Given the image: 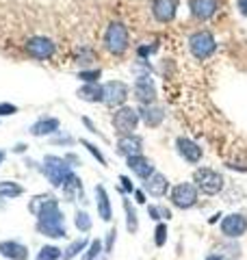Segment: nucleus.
Segmentation results:
<instances>
[{
    "mask_svg": "<svg viewBox=\"0 0 247 260\" xmlns=\"http://www.w3.org/2000/svg\"><path fill=\"white\" fill-rule=\"evenodd\" d=\"M206 260H226L221 254H210V256H206Z\"/></svg>",
    "mask_w": 247,
    "mask_h": 260,
    "instance_id": "nucleus-41",
    "label": "nucleus"
},
{
    "mask_svg": "<svg viewBox=\"0 0 247 260\" xmlns=\"http://www.w3.org/2000/svg\"><path fill=\"white\" fill-rule=\"evenodd\" d=\"M87 245H89V241H87L85 237H80V239H76V241H72L70 245L63 249V256H61V260H74V258L80 256L82 251L87 249Z\"/></svg>",
    "mask_w": 247,
    "mask_h": 260,
    "instance_id": "nucleus-25",
    "label": "nucleus"
},
{
    "mask_svg": "<svg viewBox=\"0 0 247 260\" xmlns=\"http://www.w3.org/2000/svg\"><path fill=\"white\" fill-rule=\"evenodd\" d=\"M143 191L152 198H165L169 191V180L167 176L161 174V172H154L147 180H143Z\"/></svg>",
    "mask_w": 247,
    "mask_h": 260,
    "instance_id": "nucleus-17",
    "label": "nucleus"
},
{
    "mask_svg": "<svg viewBox=\"0 0 247 260\" xmlns=\"http://www.w3.org/2000/svg\"><path fill=\"white\" fill-rule=\"evenodd\" d=\"M169 200L180 210H191L200 202V191H197V186L193 182H180L171 189Z\"/></svg>",
    "mask_w": 247,
    "mask_h": 260,
    "instance_id": "nucleus-7",
    "label": "nucleus"
},
{
    "mask_svg": "<svg viewBox=\"0 0 247 260\" xmlns=\"http://www.w3.org/2000/svg\"><path fill=\"white\" fill-rule=\"evenodd\" d=\"M28 210L37 217V232L46 239H65L68 230H65V217L61 213L59 200L54 195H37L28 204Z\"/></svg>",
    "mask_w": 247,
    "mask_h": 260,
    "instance_id": "nucleus-1",
    "label": "nucleus"
},
{
    "mask_svg": "<svg viewBox=\"0 0 247 260\" xmlns=\"http://www.w3.org/2000/svg\"><path fill=\"white\" fill-rule=\"evenodd\" d=\"M24 50H26V54L30 56V59H35V61H48V59H52V56H54L56 44L52 42L50 37L35 35V37H30L28 42H26Z\"/></svg>",
    "mask_w": 247,
    "mask_h": 260,
    "instance_id": "nucleus-8",
    "label": "nucleus"
},
{
    "mask_svg": "<svg viewBox=\"0 0 247 260\" xmlns=\"http://www.w3.org/2000/svg\"><path fill=\"white\" fill-rule=\"evenodd\" d=\"M96 206H98V217L109 223L113 219V206H111V198H109V191L104 189V184H96Z\"/></svg>",
    "mask_w": 247,
    "mask_h": 260,
    "instance_id": "nucleus-18",
    "label": "nucleus"
},
{
    "mask_svg": "<svg viewBox=\"0 0 247 260\" xmlns=\"http://www.w3.org/2000/svg\"><path fill=\"white\" fill-rule=\"evenodd\" d=\"M76 95L80 98L82 102H91V104H96V102H104V89H102L100 83L82 85L78 91H76Z\"/></svg>",
    "mask_w": 247,
    "mask_h": 260,
    "instance_id": "nucleus-23",
    "label": "nucleus"
},
{
    "mask_svg": "<svg viewBox=\"0 0 247 260\" xmlns=\"http://www.w3.org/2000/svg\"><path fill=\"white\" fill-rule=\"evenodd\" d=\"M133 93H135V100L141 104V107H145V104H156V85L150 78V74H143V76L135 78Z\"/></svg>",
    "mask_w": 247,
    "mask_h": 260,
    "instance_id": "nucleus-11",
    "label": "nucleus"
},
{
    "mask_svg": "<svg viewBox=\"0 0 247 260\" xmlns=\"http://www.w3.org/2000/svg\"><path fill=\"white\" fill-rule=\"evenodd\" d=\"M139 117L147 128H159L165 119V109L159 104H145V107L139 109Z\"/></svg>",
    "mask_w": 247,
    "mask_h": 260,
    "instance_id": "nucleus-19",
    "label": "nucleus"
},
{
    "mask_svg": "<svg viewBox=\"0 0 247 260\" xmlns=\"http://www.w3.org/2000/svg\"><path fill=\"white\" fill-rule=\"evenodd\" d=\"M119 182H121L123 195H133V193H135V184H133V180H130L128 176H119Z\"/></svg>",
    "mask_w": 247,
    "mask_h": 260,
    "instance_id": "nucleus-35",
    "label": "nucleus"
},
{
    "mask_svg": "<svg viewBox=\"0 0 247 260\" xmlns=\"http://www.w3.org/2000/svg\"><path fill=\"white\" fill-rule=\"evenodd\" d=\"M5 158H7V152H5V150H0V165L5 162Z\"/></svg>",
    "mask_w": 247,
    "mask_h": 260,
    "instance_id": "nucleus-42",
    "label": "nucleus"
},
{
    "mask_svg": "<svg viewBox=\"0 0 247 260\" xmlns=\"http://www.w3.org/2000/svg\"><path fill=\"white\" fill-rule=\"evenodd\" d=\"M0 256L7 260H28V247L20 241H0Z\"/></svg>",
    "mask_w": 247,
    "mask_h": 260,
    "instance_id": "nucleus-20",
    "label": "nucleus"
},
{
    "mask_svg": "<svg viewBox=\"0 0 247 260\" xmlns=\"http://www.w3.org/2000/svg\"><path fill=\"white\" fill-rule=\"evenodd\" d=\"M115 152L123 158H130V156H137V154H143V139L139 137L137 133L133 135H123L115 143Z\"/></svg>",
    "mask_w": 247,
    "mask_h": 260,
    "instance_id": "nucleus-13",
    "label": "nucleus"
},
{
    "mask_svg": "<svg viewBox=\"0 0 247 260\" xmlns=\"http://www.w3.org/2000/svg\"><path fill=\"white\" fill-rule=\"evenodd\" d=\"M102 254H104V243L100 239H94V241H89L87 249L82 251V260H98V256H102Z\"/></svg>",
    "mask_w": 247,
    "mask_h": 260,
    "instance_id": "nucleus-27",
    "label": "nucleus"
},
{
    "mask_svg": "<svg viewBox=\"0 0 247 260\" xmlns=\"http://www.w3.org/2000/svg\"><path fill=\"white\" fill-rule=\"evenodd\" d=\"M135 198H137L139 204H145V191H141V189H135Z\"/></svg>",
    "mask_w": 247,
    "mask_h": 260,
    "instance_id": "nucleus-39",
    "label": "nucleus"
},
{
    "mask_svg": "<svg viewBox=\"0 0 247 260\" xmlns=\"http://www.w3.org/2000/svg\"><path fill=\"white\" fill-rule=\"evenodd\" d=\"M178 0H152V18L159 24H169L176 20Z\"/></svg>",
    "mask_w": 247,
    "mask_h": 260,
    "instance_id": "nucleus-14",
    "label": "nucleus"
},
{
    "mask_svg": "<svg viewBox=\"0 0 247 260\" xmlns=\"http://www.w3.org/2000/svg\"><path fill=\"white\" fill-rule=\"evenodd\" d=\"M24 195V186L18 182H11V180H3L0 182V198L3 200H15Z\"/></svg>",
    "mask_w": 247,
    "mask_h": 260,
    "instance_id": "nucleus-26",
    "label": "nucleus"
},
{
    "mask_svg": "<svg viewBox=\"0 0 247 260\" xmlns=\"http://www.w3.org/2000/svg\"><path fill=\"white\" fill-rule=\"evenodd\" d=\"M100 76H102V70H100V68H94V70H80V72H78V80H82L85 85L100 83Z\"/></svg>",
    "mask_w": 247,
    "mask_h": 260,
    "instance_id": "nucleus-30",
    "label": "nucleus"
},
{
    "mask_svg": "<svg viewBox=\"0 0 247 260\" xmlns=\"http://www.w3.org/2000/svg\"><path fill=\"white\" fill-rule=\"evenodd\" d=\"M80 145H82V148H85L89 154H91V156L98 160V162H100V165L102 167H106V156H104V154H102V150L100 148H98V145L96 143H91V141H87V139H80Z\"/></svg>",
    "mask_w": 247,
    "mask_h": 260,
    "instance_id": "nucleus-31",
    "label": "nucleus"
},
{
    "mask_svg": "<svg viewBox=\"0 0 247 260\" xmlns=\"http://www.w3.org/2000/svg\"><path fill=\"white\" fill-rule=\"evenodd\" d=\"M61 130V121L56 117H39L35 124L30 126V135L33 137H50L56 135Z\"/></svg>",
    "mask_w": 247,
    "mask_h": 260,
    "instance_id": "nucleus-21",
    "label": "nucleus"
},
{
    "mask_svg": "<svg viewBox=\"0 0 247 260\" xmlns=\"http://www.w3.org/2000/svg\"><path fill=\"white\" fill-rule=\"evenodd\" d=\"M104 48L106 52H111L113 56H123L130 48V35H128V28L126 24L115 20L111 22L104 30Z\"/></svg>",
    "mask_w": 247,
    "mask_h": 260,
    "instance_id": "nucleus-3",
    "label": "nucleus"
},
{
    "mask_svg": "<svg viewBox=\"0 0 247 260\" xmlns=\"http://www.w3.org/2000/svg\"><path fill=\"white\" fill-rule=\"evenodd\" d=\"M161 215H163L165 221H169V219H171V210L167 206H161Z\"/></svg>",
    "mask_w": 247,
    "mask_h": 260,
    "instance_id": "nucleus-40",
    "label": "nucleus"
},
{
    "mask_svg": "<svg viewBox=\"0 0 247 260\" xmlns=\"http://www.w3.org/2000/svg\"><path fill=\"white\" fill-rule=\"evenodd\" d=\"M219 230L224 234V239H230V241L241 239L247 234V217L243 213H230L221 219Z\"/></svg>",
    "mask_w": 247,
    "mask_h": 260,
    "instance_id": "nucleus-10",
    "label": "nucleus"
},
{
    "mask_svg": "<svg viewBox=\"0 0 247 260\" xmlns=\"http://www.w3.org/2000/svg\"><path fill=\"white\" fill-rule=\"evenodd\" d=\"M189 52L193 54V59L206 61L217 52V39L210 30H195L189 35Z\"/></svg>",
    "mask_w": 247,
    "mask_h": 260,
    "instance_id": "nucleus-4",
    "label": "nucleus"
},
{
    "mask_svg": "<svg viewBox=\"0 0 247 260\" xmlns=\"http://www.w3.org/2000/svg\"><path fill=\"white\" fill-rule=\"evenodd\" d=\"M74 225H76V230L80 234H85V232L91 230L94 221H91V217H89V213H85V210H76V215H74Z\"/></svg>",
    "mask_w": 247,
    "mask_h": 260,
    "instance_id": "nucleus-28",
    "label": "nucleus"
},
{
    "mask_svg": "<svg viewBox=\"0 0 247 260\" xmlns=\"http://www.w3.org/2000/svg\"><path fill=\"white\" fill-rule=\"evenodd\" d=\"M193 184L204 195H219L226 186V178L210 167H197L193 172Z\"/></svg>",
    "mask_w": 247,
    "mask_h": 260,
    "instance_id": "nucleus-5",
    "label": "nucleus"
},
{
    "mask_svg": "<svg viewBox=\"0 0 247 260\" xmlns=\"http://www.w3.org/2000/svg\"><path fill=\"white\" fill-rule=\"evenodd\" d=\"M236 9L243 18H247V0H236Z\"/></svg>",
    "mask_w": 247,
    "mask_h": 260,
    "instance_id": "nucleus-38",
    "label": "nucleus"
},
{
    "mask_svg": "<svg viewBox=\"0 0 247 260\" xmlns=\"http://www.w3.org/2000/svg\"><path fill=\"white\" fill-rule=\"evenodd\" d=\"M126 165H128L130 172H133L139 178V180H147V178H150L156 172L154 162L147 158V156H143V154H137V156L126 158Z\"/></svg>",
    "mask_w": 247,
    "mask_h": 260,
    "instance_id": "nucleus-16",
    "label": "nucleus"
},
{
    "mask_svg": "<svg viewBox=\"0 0 247 260\" xmlns=\"http://www.w3.org/2000/svg\"><path fill=\"white\" fill-rule=\"evenodd\" d=\"M61 189H63V198L68 200V202L85 200V191H82V180H80L76 174H72L68 180H65V184L61 186Z\"/></svg>",
    "mask_w": 247,
    "mask_h": 260,
    "instance_id": "nucleus-22",
    "label": "nucleus"
},
{
    "mask_svg": "<svg viewBox=\"0 0 247 260\" xmlns=\"http://www.w3.org/2000/svg\"><path fill=\"white\" fill-rule=\"evenodd\" d=\"M141 117H139V109L135 107H128V104H123V107L115 109L113 117H111V124H113V130L117 137H123V135H133Z\"/></svg>",
    "mask_w": 247,
    "mask_h": 260,
    "instance_id": "nucleus-6",
    "label": "nucleus"
},
{
    "mask_svg": "<svg viewBox=\"0 0 247 260\" xmlns=\"http://www.w3.org/2000/svg\"><path fill=\"white\" fill-rule=\"evenodd\" d=\"M167 234H169L167 223H163V221L156 223V228H154V245L156 247H165V243H167Z\"/></svg>",
    "mask_w": 247,
    "mask_h": 260,
    "instance_id": "nucleus-32",
    "label": "nucleus"
},
{
    "mask_svg": "<svg viewBox=\"0 0 247 260\" xmlns=\"http://www.w3.org/2000/svg\"><path fill=\"white\" fill-rule=\"evenodd\" d=\"M115 241H117V228H111V230L106 232V241H104V256H111Z\"/></svg>",
    "mask_w": 247,
    "mask_h": 260,
    "instance_id": "nucleus-34",
    "label": "nucleus"
},
{
    "mask_svg": "<svg viewBox=\"0 0 247 260\" xmlns=\"http://www.w3.org/2000/svg\"><path fill=\"white\" fill-rule=\"evenodd\" d=\"M18 113V107L11 102H0V117H7V115H15Z\"/></svg>",
    "mask_w": 247,
    "mask_h": 260,
    "instance_id": "nucleus-36",
    "label": "nucleus"
},
{
    "mask_svg": "<svg viewBox=\"0 0 247 260\" xmlns=\"http://www.w3.org/2000/svg\"><path fill=\"white\" fill-rule=\"evenodd\" d=\"M104 89V102L109 109H119L123 104L128 102L130 98V87L126 83H121V80H109V83L102 85Z\"/></svg>",
    "mask_w": 247,
    "mask_h": 260,
    "instance_id": "nucleus-9",
    "label": "nucleus"
},
{
    "mask_svg": "<svg viewBox=\"0 0 247 260\" xmlns=\"http://www.w3.org/2000/svg\"><path fill=\"white\" fill-rule=\"evenodd\" d=\"M147 215H150V219H152V221H163L161 206H147Z\"/></svg>",
    "mask_w": 247,
    "mask_h": 260,
    "instance_id": "nucleus-37",
    "label": "nucleus"
},
{
    "mask_svg": "<svg viewBox=\"0 0 247 260\" xmlns=\"http://www.w3.org/2000/svg\"><path fill=\"white\" fill-rule=\"evenodd\" d=\"M189 11L195 20L208 22L219 11V0H189Z\"/></svg>",
    "mask_w": 247,
    "mask_h": 260,
    "instance_id": "nucleus-15",
    "label": "nucleus"
},
{
    "mask_svg": "<svg viewBox=\"0 0 247 260\" xmlns=\"http://www.w3.org/2000/svg\"><path fill=\"white\" fill-rule=\"evenodd\" d=\"M176 152L180 154V158H184L189 165H197L204 156V150L189 137H178L176 139Z\"/></svg>",
    "mask_w": 247,
    "mask_h": 260,
    "instance_id": "nucleus-12",
    "label": "nucleus"
},
{
    "mask_svg": "<svg viewBox=\"0 0 247 260\" xmlns=\"http://www.w3.org/2000/svg\"><path fill=\"white\" fill-rule=\"evenodd\" d=\"M61 256H63V249L61 247H56V245H44V247L37 251L35 260H61Z\"/></svg>",
    "mask_w": 247,
    "mask_h": 260,
    "instance_id": "nucleus-29",
    "label": "nucleus"
},
{
    "mask_svg": "<svg viewBox=\"0 0 247 260\" xmlns=\"http://www.w3.org/2000/svg\"><path fill=\"white\" fill-rule=\"evenodd\" d=\"M123 213H126V230H128V234H137L139 232V215H137V208L130 204L128 198H123Z\"/></svg>",
    "mask_w": 247,
    "mask_h": 260,
    "instance_id": "nucleus-24",
    "label": "nucleus"
},
{
    "mask_svg": "<svg viewBox=\"0 0 247 260\" xmlns=\"http://www.w3.org/2000/svg\"><path fill=\"white\" fill-rule=\"evenodd\" d=\"M96 61V52L91 50V48H80V52L76 54V63L80 65L82 70L87 68V65H94Z\"/></svg>",
    "mask_w": 247,
    "mask_h": 260,
    "instance_id": "nucleus-33",
    "label": "nucleus"
},
{
    "mask_svg": "<svg viewBox=\"0 0 247 260\" xmlns=\"http://www.w3.org/2000/svg\"><path fill=\"white\" fill-rule=\"evenodd\" d=\"M41 174L46 176V180L50 182L54 189H61L65 184V180L74 174V165L68 160V156H54V154H48L41 162Z\"/></svg>",
    "mask_w": 247,
    "mask_h": 260,
    "instance_id": "nucleus-2",
    "label": "nucleus"
}]
</instances>
